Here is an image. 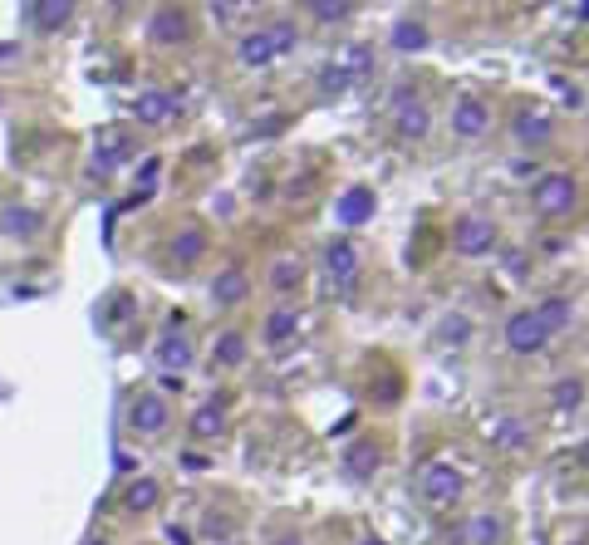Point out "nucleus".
Instances as JSON below:
<instances>
[{
	"mask_svg": "<svg viewBox=\"0 0 589 545\" xmlns=\"http://www.w3.org/2000/svg\"><path fill=\"white\" fill-rule=\"evenodd\" d=\"M294 45H300V25H294V20H270V25H256L251 35H241L236 65L241 69H270L276 59L294 55Z\"/></svg>",
	"mask_w": 589,
	"mask_h": 545,
	"instance_id": "obj_1",
	"label": "nucleus"
},
{
	"mask_svg": "<svg viewBox=\"0 0 589 545\" xmlns=\"http://www.w3.org/2000/svg\"><path fill=\"white\" fill-rule=\"evenodd\" d=\"M128 157H133V133L128 128H99V138H93V172L109 177V172H119Z\"/></svg>",
	"mask_w": 589,
	"mask_h": 545,
	"instance_id": "obj_12",
	"label": "nucleus"
},
{
	"mask_svg": "<svg viewBox=\"0 0 589 545\" xmlns=\"http://www.w3.org/2000/svg\"><path fill=\"white\" fill-rule=\"evenodd\" d=\"M570 545H585V536H575V541H570Z\"/></svg>",
	"mask_w": 589,
	"mask_h": 545,
	"instance_id": "obj_37",
	"label": "nucleus"
},
{
	"mask_svg": "<svg viewBox=\"0 0 589 545\" xmlns=\"http://www.w3.org/2000/svg\"><path fill=\"white\" fill-rule=\"evenodd\" d=\"M344 471H349L354 481H368L378 471V447H374V437H364V443H354L349 453H344Z\"/></svg>",
	"mask_w": 589,
	"mask_h": 545,
	"instance_id": "obj_28",
	"label": "nucleus"
},
{
	"mask_svg": "<svg viewBox=\"0 0 589 545\" xmlns=\"http://www.w3.org/2000/svg\"><path fill=\"white\" fill-rule=\"evenodd\" d=\"M157 501H163V487H157L153 477H133L128 487H123V511H128V516H147V511H157Z\"/></svg>",
	"mask_w": 589,
	"mask_h": 545,
	"instance_id": "obj_23",
	"label": "nucleus"
},
{
	"mask_svg": "<svg viewBox=\"0 0 589 545\" xmlns=\"http://www.w3.org/2000/svg\"><path fill=\"white\" fill-rule=\"evenodd\" d=\"M511 138L521 143V148H545V143H555V113L545 109V103H521L511 119Z\"/></svg>",
	"mask_w": 589,
	"mask_h": 545,
	"instance_id": "obj_7",
	"label": "nucleus"
},
{
	"mask_svg": "<svg viewBox=\"0 0 589 545\" xmlns=\"http://www.w3.org/2000/svg\"><path fill=\"white\" fill-rule=\"evenodd\" d=\"M487 433H491V443H497V447H525V443H531V433L521 427V418H511V413H501Z\"/></svg>",
	"mask_w": 589,
	"mask_h": 545,
	"instance_id": "obj_31",
	"label": "nucleus"
},
{
	"mask_svg": "<svg viewBox=\"0 0 589 545\" xmlns=\"http://www.w3.org/2000/svg\"><path fill=\"white\" fill-rule=\"evenodd\" d=\"M192 359H197L192 339H187L182 320H172V324L163 330V339H157V369H163V374H172V379H182V374L192 369Z\"/></svg>",
	"mask_w": 589,
	"mask_h": 545,
	"instance_id": "obj_9",
	"label": "nucleus"
},
{
	"mask_svg": "<svg viewBox=\"0 0 589 545\" xmlns=\"http://www.w3.org/2000/svg\"><path fill=\"white\" fill-rule=\"evenodd\" d=\"M487 128H491V109L477 99V93H462V99L452 103V133L471 143V138H481Z\"/></svg>",
	"mask_w": 589,
	"mask_h": 545,
	"instance_id": "obj_15",
	"label": "nucleus"
},
{
	"mask_svg": "<svg viewBox=\"0 0 589 545\" xmlns=\"http://www.w3.org/2000/svg\"><path fill=\"white\" fill-rule=\"evenodd\" d=\"M427 128H433V113H427V103L418 99L413 89H398V93H393V133H398V143H423Z\"/></svg>",
	"mask_w": 589,
	"mask_h": 545,
	"instance_id": "obj_5",
	"label": "nucleus"
},
{
	"mask_svg": "<svg viewBox=\"0 0 589 545\" xmlns=\"http://www.w3.org/2000/svg\"><path fill=\"white\" fill-rule=\"evenodd\" d=\"M231 15H241V5H212V20H231Z\"/></svg>",
	"mask_w": 589,
	"mask_h": 545,
	"instance_id": "obj_35",
	"label": "nucleus"
},
{
	"mask_svg": "<svg viewBox=\"0 0 589 545\" xmlns=\"http://www.w3.org/2000/svg\"><path fill=\"white\" fill-rule=\"evenodd\" d=\"M187 433H192L197 443H212V437H221V433H226V408H221L216 398H212V403H202L192 418H187Z\"/></svg>",
	"mask_w": 589,
	"mask_h": 545,
	"instance_id": "obj_24",
	"label": "nucleus"
},
{
	"mask_svg": "<svg viewBox=\"0 0 589 545\" xmlns=\"http://www.w3.org/2000/svg\"><path fill=\"white\" fill-rule=\"evenodd\" d=\"M462 536H467V545H501L506 541V521H501L497 511H477V516L462 526Z\"/></svg>",
	"mask_w": 589,
	"mask_h": 545,
	"instance_id": "obj_25",
	"label": "nucleus"
},
{
	"mask_svg": "<svg viewBox=\"0 0 589 545\" xmlns=\"http://www.w3.org/2000/svg\"><path fill=\"white\" fill-rule=\"evenodd\" d=\"M531 310H535V320L545 324V334H550V339L575 324V300H570V295H545L541 305H531Z\"/></svg>",
	"mask_w": 589,
	"mask_h": 545,
	"instance_id": "obj_21",
	"label": "nucleus"
},
{
	"mask_svg": "<svg viewBox=\"0 0 589 545\" xmlns=\"http://www.w3.org/2000/svg\"><path fill=\"white\" fill-rule=\"evenodd\" d=\"M334 65H339L344 75L359 84V79L374 75V49H368V45H349V49H339V55H334Z\"/></svg>",
	"mask_w": 589,
	"mask_h": 545,
	"instance_id": "obj_29",
	"label": "nucleus"
},
{
	"mask_svg": "<svg viewBox=\"0 0 589 545\" xmlns=\"http://www.w3.org/2000/svg\"><path fill=\"white\" fill-rule=\"evenodd\" d=\"M45 232V212L40 207H5L0 212V236L5 241H35Z\"/></svg>",
	"mask_w": 589,
	"mask_h": 545,
	"instance_id": "obj_19",
	"label": "nucleus"
},
{
	"mask_svg": "<svg viewBox=\"0 0 589 545\" xmlns=\"http://www.w3.org/2000/svg\"><path fill=\"white\" fill-rule=\"evenodd\" d=\"M20 20H25L35 35H59V30L74 20V5L69 0H30V5L20 10Z\"/></svg>",
	"mask_w": 589,
	"mask_h": 545,
	"instance_id": "obj_14",
	"label": "nucleus"
},
{
	"mask_svg": "<svg viewBox=\"0 0 589 545\" xmlns=\"http://www.w3.org/2000/svg\"><path fill=\"white\" fill-rule=\"evenodd\" d=\"M167 256H172V266L192 270L197 260H207V232H202L197 222H187L182 232H177L172 241H167Z\"/></svg>",
	"mask_w": 589,
	"mask_h": 545,
	"instance_id": "obj_20",
	"label": "nucleus"
},
{
	"mask_svg": "<svg viewBox=\"0 0 589 545\" xmlns=\"http://www.w3.org/2000/svg\"><path fill=\"white\" fill-rule=\"evenodd\" d=\"M177 113H182V103H177V93H167V89H143L138 99H133V119L147 123V128H167Z\"/></svg>",
	"mask_w": 589,
	"mask_h": 545,
	"instance_id": "obj_13",
	"label": "nucleus"
},
{
	"mask_svg": "<svg viewBox=\"0 0 589 545\" xmlns=\"http://www.w3.org/2000/svg\"><path fill=\"white\" fill-rule=\"evenodd\" d=\"M374 212H378L374 187H344L339 202H334V216H339L344 226H364V222H374Z\"/></svg>",
	"mask_w": 589,
	"mask_h": 545,
	"instance_id": "obj_17",
	"label": "nucleus"
},
{
	"mask_svg": "<svg viewBox=\"0 0 589 545\" xmlns=\"http://www.w3.org/2000/svg\"><path fill=\"white\" fill-rule=\"evenodd\" d=\"M368 545H383V541H368Z\"/></svg>",
	"mask_w": 589,
	"mask_h": 545,
	"instance_id": "obj_38",
	"label": "nucleus"
},
{
	"mask_svg": "<svg viewBox=\"0 0 589 545\" xmlns=\"http://www.w3.org/2000/svg\"><path fill=\"white\" fill-rule=\"evenodd\" d=\"M251 300V276L241 266H221L216 280H212V305L216 310H236Z\"/></svg>",
	"mask_w": 589,
	"mask_h": 545,
	"instance_id": "obj_16",
	"label": "nucleus"
},
{
	"mask_svg": "<svg viewBox=\"0 0 589 545\" xmlns=\"http://www.w3.org/2000/svg\"><path fill=\"white\" fill-rule=\"evenodd\" d=\"M550 403H555V413H580V403H585V379H580V374H570V379L555 383Z\"/></svg>",
	"mask_w": 589,
	"mask_h": 545,
	"instance_id": "obj_30",
	"label": "nucleus"
},
{
	"mask_svg": "<svg viewBox=\"0 0 589 545\" xmlns=\"http://www.w3.org/2000/svg\"><path fill=\"white\" fill-rule=\"evenodd\" d=\"M531 207H535V216H545V222L570 216L575 207H580V177L575 172H545L541 182L531 187Z\"/></svg>",
	"mask_w": 589,
	"mask_h": 545,
	"instance_id": "obj_2",
	"label": "nucleus"
},
{
	"mask_svg": "<svg viewBox=\"0 0 589 545\" xmlns=\"http://www.w3.org/2000/svg\"><path fill=\"white\" fill-rule=\"evenodd\" d=\"M437 339H442V344H452V349L471 344V320H467V314H447V320L437 324Z\"/></svg>",
	"mask_w": 589,
	"mask_h": 545,
	"instance_id": "obj_32",
	"label": "nucleus"
},
{
	"mask_svg": "<svg viewBox=\"0 0 589 545\" xmlns=\"http://www.w3.org/2000/svg\"><path fill=\"white\" fill-rule=\"evenodd\" d=\"M147 40L163 45V49L187 45V40H192V10L187 5H157L153 15H147Z\"/></svg>",
	"mask_w": 589,
	"mask_h": 545,
	"instance_id": "obj_8",
	"label": "nucleus"
},
{
	"mask_svg": "<svg viewBox=\"0 0 589 545\" xmlns=\"http://www.w3.org/2000/svg\"><path fill=\"white\" fill-rule=\"evenodd\" d=\"M246 354H251V334H246V330L216 334V344H212V364H216V369H241V364H246Z\"/></svg>",
	"mask_w": 589,
	"mask_h": 545,
	"instance_id": "obj_22",
	"label": "nucleus"
},
{
	"mask_svg": "<svg viewBox=\"0 0 589 545\" xmlns=\"http://www.w3.org/2000/svg\"><path fill=\"white\" fill-rule=\"evenodd\" d=\"M354 5L349 0H314L310 5V20H324V25H339V20H349Z\"/></svg>",
	"mask_w": 589,
	"mask_h": 545,
	"instance_id": "obj_34",
	"label": "nucleus"
},
{
	"mask_svg": "<svg viewBox=\"0 0 589 545\" xmlns=\"http://www.w3.org/2000/svg\"><path fill=\"white\" fill-rule=\"evenodd\" d=\"M427 40H433V30H427L423 15H408L393 25V49L398 55H418V49H427Z\"/></svg>",
	"mask_w": 589,
	"mask_h": 545,
	"instance_id": "obj_26",
	"label": "nucleus"
},
{
	"mask_svg": "<svg viewBox=\"0 0 589 545\" xmlns=\"http://www.w3.org/2000/svg\"><path fill=\"white\" fill-rule=\"evenodd\" d=\"M128 427L138 437H163L167 427H172V403H167V393H153V389L133 393L128 398Z\"/></svg>",
	"mask_w": 589,
	"mask_h": 545,
	"instance_id": "obj_4",
	"label": "nucleus"
},
{
	"mask_svg": "<svg viewBox=\"0 0 589 545\" xmlns=\"http://www.w3.org/2000/svg\"><path fill=\"white\" fill-rule=\"evenodd\" d=\"M359 270H364V260H359V246L354 241H330L324 246V276H330V286H339V290H354L359 286Z\"/></svg>",
	"mask_w": 589,
	"mask_h": 545,
	"instance_id": "obj_10",
	"label": "nucleus"
},
{
	"mask_svg": "<svg viewBox=\"0 0 589 545\" xmlns=\"http://www.w3.org/2000/svg\"><path fill=\"white\" fill-rule=\"evenodd\" d=\"M462 491H467V477L452 462H423L418 467V501H423V506L447 511L462 501Z\"/></svg>",
	"mask_w": 589,
	"mask_h": 545,
	"instance_id": "obj_3",
	"label": "nucleus"
},
{
	"mask_svg": "<svg viewBox=\"0 0 589 545\" xmlns=\"http://www.w3.org/2000/svg\"><path fill=\"white\" fill-rule=\"evenodd\" d=\"M501 339H506L511 354H541L545 344H550V334H545V324L535 320V310H515L506 320V330H501Z\"/></svg>",
	"mask_w": 589,
	"mask_h": 545,
	"instance_id": "obj_11",
	"label": "nucleus"
},
{
	"mask_svg": "<svg viewBox=\"0 0 589 545\" xmlns=\"http://www.w3.org/2000/svg\"><path fill=\"white\" fill-rule=\"evenodd\" d=\"M304 286V260L300 256H276L270 260V290L276 295H294Z\"/></svg>",
	"mask_w": 589,
	"mask_h": 545,
	"instance_id": "obj_27",
	"label": "nucleus"
},
{
	"mask_svg": "<svg viewBox=\"0 0 589 545\" xmlns=\"http://www.w3.org/2000/svg\"><path fill=\"white\" fill-rule=\"evenodd\" d=\"M84 545H109V541H84Z\"/></svg>",
	"mask_w": 589,
	"mask_h": 545,
	"instance_id": "obj_36",
	"label": "nucleus"
},
{
	"mask_svg": "<svg viewBox=\"0 0 589 545\" xmlns=\"http://www.w3.org/2000/svg\"><path fill=\"white\" fill-rule=\"evenodd\" d=\"M349 89H354V79H349V75H344V69L330 59V65L320 69V93H324V99H339V93H349Z\"/></svg>",
	"mask_w": 589,
	"mask_h": 545,
	"instance_id": "obj_33",
	"label": "nucleus"
},
{
	"mask_svg": "<svg viewBox=\"0 0 589 545\" xmlns=\"http://www.w3.org/2000/svg\"><path fill=\"white\" fill-rule=\"evenodd\" d=\"M452 251H457V256H491V251H497V222L481 216V212L457 216V226H452Z\"/></svg>",
	"mask_w": 589,
	"mask_h": 545,
	"instance_id": "obj_6",
	"label": "nucleus"
},
{
	"mask_svg": "<svg viewBox=\"0 0 589 545\" xmlns=\"http://www.w3.org/2000/svg\"><path fill=\"white\" fill-rule=\"evenodd\" d=\"M260 339H266V349H286V344H294L300 339V310L276 305L266 314V324H260Z\"/></svg>",
	"mask_w": 589,
	"mask_h": 545,
	"instance_id": "obj_18",
	"label": "nucleus"
}]
</instances>
